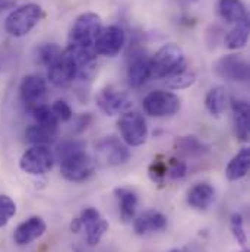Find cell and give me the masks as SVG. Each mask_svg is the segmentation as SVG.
I'll return each mask as SVG.
<instances>
[{"mask_svg":"<svg viewBox=\"0 0 250 252\" xmlns=\"http://www.w3.org/2000/svg\"><path fill=\"white\" fill-rule=\"evenodd\" d=\"M95 172V160L85 151L75 153L60 160V173L69 182H85Z\"/></svg>","mask_w":250,"mask_h":252,"instance_id":"obj_4","label":"cell"},{"mask_svg":"<svg viewBox=\"0 0 250 252\" xmlns=\"http://www.w3.org/2000/svg\"><path fill=\"white\" fill-rule=\"evenodd\" d=\"M167 224L168 220L161 211L146 210L133 220V230L136 232V235L142 236L146 233L161 232L167 227Z\"/></svg>","mask_w":250,"mask_h":252,"instance_id":"obj_16","label":"cell"},{"mask_svg":"<svg viewBox=\"0 0 250 252\" xmlns=\"http://www.w3.org/2000/svg\"><path fill=\"white\" fill-rule=\"evenodd\" d=\"M62 52L63 50L57 44H43L37 50V61L49 67L52 63H55L59 59Z\"/></svg>","mask_w":250,"mask_h":252,"instance_id":"obj_30","label":"cell"},{"mask_svg":"<svg viewBox=\"0 0 250 252\" xmlns=\"http://www.w3.org/2000/svg\"><path fill=\"white\" fill-rule=\"evenodd\" d=\"M79 76H81L79 66L64 50L59 56V59L49 66V72H47L49 81L55 87H59V88H64V87L70 85Z\"/></svg>","mask_w":250,"mask_h":252,"instance_id":"obj_11","label":"cell"},{"mask_svg":"<svg viewBox=\"0 0 250 252\" xmlns=\"http://www.w3.org/2000/svg\"><path fill=\"white\" fill-rule=\"evenodd\" d=\"M16 214V204L7 195H0V227H4Z\"/></svg>","mask_w":250,"mask_h":252,"instance_id":"obj_32","label":"cell"},{"mask_svg":"<svg viewBox=\"0 0 250 252\" xmlns=\"http://www.w3.org/2000/svg\"><path fill=\"white\" fill-rule=\"evenodd\" d=\"M249 32H250V22L249 16L245 18L243 21L237 22L234 28H231L225 38H224V43H225V47L230 49V50H239V49H243L246 44H248V40H249Z\"/></svg>","mask_w":250,"mask_h":252,"instance_id":"obj_22","label":"cell"},{"mask_svg":"<svg viewBox=\"0 0 250 252\" xmlns=\"http://www.w3.org/2000/svg\"><path fill=\"white\" fill-rule=\"evenodd\" d=\"M218 9H220L222 19L231 24H237L249 16L246 6L243 4L242 0H220Z\"/></svg>","mask_w":250,"mask_h":252,"instance_id":"obj_25","label":"cell"},{"mask_svg":"<svg viewBox=\"0 0 250 252\" xmlns=\"http://www.w3.org/2000/svg\"><path fill=\"white\" fill-rule=\"evenodd\" d=\"M81 224L86 233V242L91 247H95L101 242L103 236L109 230V221L100 214L97 208L88 207L81 213Z\"/></svg>","mask_w":250,"mask_h":252,"instance_id":"obj_13","label":"cell"},{"mask_svg":"<svg viewBox=\"0 0 250 252\" xmlns=\"http://www.w3.org/2000/svg\"><path fill=\"white\" fill-rule=\"evenodd\" d=\"M185 63L183 50L177 44H166L151 58V72L152 76L164 79Z\"/></svg>","mask_w":250,"mask_h":252,"instance_id":"obj_6","label":"cell"},{"mask_svg":"<svg viewBox=\"0 0 250 252\" xmlns=\"http://www.w3.org/2000/svg\"><path fill=\"white\" fill-rule=\"evenodd\" d=\"M230 230L234 236V239L237 241V244H240L242 247H245L248 244V233L245 230V221L242 214L234 213L230 219Z\"/></svg>","mask_w":250,"mask_h":252,"instance_id":"obj_31","label":"cell"},{"mask_svg":"<svg viewBox=\"0 0 250 252\" xmlns=\"http://www.w3.org/2000/svg\"><path fill=\"white\" fill-rule=\"evenodd\" d=\"M103 28L101 18L94 12H85L76 18L73 22L69 37L67 46L70 47H82V49H94L95 38Z\"/></svg>","mask_w":250,"mask_h":252,"instance_id":"obj_2","label":"cell"},{"mask_svg":"<svg viewBox=\"0 0 250 252\" xmlns=\"http://www.w3.org/2000/svg\"><path fill=\"white\" fill-rule=\"evenodd\" d=\"M188 173V166L185 161L171 157L167 160V178L171 179H183Z\"/></svg>","mask_w":250,"mask_h":252,"instance_id":"obj_33","label":"cell"},{"mask_svg":"<svg viewBox=\"0 0 250 252\" xmlns=\"http://www.w3.org/2000/svg\"><path fill=\"white\" fill-rule=\"evenodd\" d=\"M119 130L127 145L130 147H140L145 144L148 138V126L143 119V116L138 112H126L120 116L119 122Z\"/></svg>","mask_w":250,"mask_h":252,"instance_id":"obj_7","label":"cell"},{"mask_svg":"<svg viewBox=\"0 0 250 252\" xmlns=\"http://www.w3.org/2000/svg\"><path fill=\"white\" fill-rule=\"evenodd\" d=\"M46 230H47L46 221L38 216H32V217L27 219L25 221H22L15 229L13 241L19 247H27V245L35 242L37 239H40L46 233Z\"/></svg>","mask_w":250,"mask_h":252,"instance_id":"obj_15","label":"cell"},{"mask_svg":"<svg viewBox=\"0 0 250 252\" xmlns=\"http://www.w3.org/2000/svg\"><path fill=\"white\" fill-rule=\"evenodd\" d=\"M166 252H186L185 250H179V248H174V250H168V251Z\"/></svg>","mask_w":250,"mask_h":252,"instance_id":"obj_38","label":"cell"},{"mask_svg":"<svg viewBox=\"0 0 250 252\" xmlns=\"http://www.w3.org/2000/svg\"><path fill=\"white\" fill-rule=\"evenodd\" d=\"M174 147L177 151L188 154V156H200L209 150V147L205 145L196 136H180L174 141Z\"/></svg>","mask_w":250,"mask_h":252,"instance_id":"obj_27","label":"cell"},{"mask_svg":"<svg viewBox=\"0 0 250 252\" xmlns=\"http://www.w3.org/2000/svg\"><path fill=\"white\" fill-rule=\"evenodd\" d=\"M243 252H248V251H243Z\"/></svg>","mask_w":250,"mask_h":252,"instance_id":"obj_39","label":"cell"},{"mask_svg":"<svg viewBox=\"0 0 250 252\" xmlns=\"http://www.w3.org/2000/svg\"><path fill=\"white\" fill-rule=\"evenodd\" d=\"M97 154L107 166H122L130 158V151L116 136H106L95 145Z\"/></svg>","mask_w":250,"mask_h":252,"instance_id":"obj_12","label":"cell"},{"mask_svg":"<svg viewBox=\"0 0 250 252\" xmlns=\"http://www.w3.org/2000/svg\"><path fill=\"white\" fill-rule=\"evenodd\" d=\"M233 112V126L234 133L240 141H248L250 133V109L246 100L233 98L231 100Z\"/></svg>","mask_w":250,"mask_h":252,"instance_id":"obj_17","label":"cell"},{"mask_svg":"<svg viewBox=\"0 0 250 252\" xmlns=\"http://www.w3.org/2000/svg\"><path fill=\"white\" fill-rule=\"evenodd\" d=\"M164 84L167 88L170 90H185V88H189L190 85L194 84L196 81V75L193 70H190L186 63L183 66H180L177 70H174L173 73H170L168 76L164 78Z\"/></svg>","mask_w":250,"mask_h":252,"instance_id":"obj_26","label":"cell"},{"mask_svg":"<svg viewBox=\"0 0 250 252\" xmlns=\"http://www.w3.org/2000/svg\"><path fill=\"white\" fill-rule=\"evenodd\" d=\"M214 73L225 81L246 82L250 76L249 62L240 55H227L214 63Z\"/></svg>","mask_w":250,"mask_h":252,"instance_id":"obj_8","label":"cell"},{"mask_svg":"<svg viewBox=\"0 0 250 252\" xmlns=\"http://www.w3.org/2000/svg\"><path fill=\"white\" fill-rule=\"evenodd\" d=\"M142 107H143V112L152 118H167V116L176 115L180 110L182 101L179 95H176L174 93L158 90V91L149 93L143 98Z\"/></svg>","mask_w":250,"mask_h":252,"instance_id":"obj_5","label":"cell"},{"mask_svg":"<svg viewBox=\"0 0 250 252\" xmlns=\"http://www.w3.org/2000/svg\"><path fill=\"white\" fill-rule=\"evenodd\" d=\"M148 173H149V178L151 181L158 185L160 188H163L166 185V179H167V160L163 157V156H157L149 169H148Z\"/></svg>","mask_w":250,"mask_h":252,"instance_id":"obj_28","label":"cell"},{"mask_svg":"<svg viewBox=\"0 0 250 252\" xmlns=\"http://www.w3.org/2000/svg\"><path fill=\"white\" fill-rule=\"evenodd\" d=\"M57 127H50L44 125H31L25 130V138L32 145H49L56 141Z\"/></svg>","mask_w":250,"mask_h":252,"instance_id":"obj_23","label":"cell"},{"mask_svg":"<svg viewBox=\"0 0 250 252\" xmlns=\"http://www.w3.org/2000/svg\"><path fill=\"white\" fill-rule=\"evenodd\" d=\"M152 76L151 72V58L139 55L133 58L127 69V82L132 88L142 87L149 78Z\"/></svg>","mask_w":250,"mask_h":252,"instance_id":"obj_18","label":"cell"},{"mask_svg":"<svg viewBox=\"0 0 250 252\" xmlns=\"http://www.w3.org/2000/svg\"><path fill=\"white\" fill-rule=\"evenodd\" d=\"M32 116L35 119V124L44 126H50V127H57L59 121L55 116L52 107L46 106V104H38L32 109Z\"/></svg>","mask_w":250,"mask_h":252,"instance_id":"obj_29","label":"cell"},{"mask_svg":"<svg viewBox=\"0 0 250 252\" xmlns=\"http://www.w3.org/2000/svg\"><path fill=\"white\" fill-rule=\"evenodd\" d=\"M250 167V150L249 147L242 148L227 164L225 178L228 181H239L249 173Z\"/></svg>","mask_w":250,"mask_h":252,"instance_id":"obj_20","label":"cell"},{"mask_svg":"<svg viewBox=\"0 0 250 252\" xmlns=\"http://www.w3.org/2000/svg\"><path fill=\"white\" fill-rule=\"evenodd\" d=\"M227 103H228V97H227V91L224 87H214L208 91L206 97H205V106L206 110L215 116L220 118L225 109H227Z\"/></svg>","mask_w":250,"mask_h":252,"instance_id":"obj_24","label":"cell"},{"mask_svg":"<svg viewBox=\"0 0 250 252\" xmlns=\"http://www.w3.org/2000/svg\"><path fill=\"white\" fill-rule=\"evenodd\" d=\"M126 43V32L117 25H109L106 28H101L98 32L94 49L97 55L104 58H114L117 56Z\"/></svg>","mask_w":250,"mask_h":252,"instance_id":"obj_10","label":"cell"},{"mask_svg":"<svg viewBox=\"0 0 250 252\" xmlns=\"http://www.w3.org/2000/svg\"><path fill=\"white\" fill-rule=\"evenodd\" d=\"M89 122H91V116L86 113V115H82L78 121H76V126L78 127H75V132H82L83 129H86L88 125H89Z\"/></svg>","mask_w":250,"mask_h":252,"instance_id":"obj_36","label":"cell"},{"mask_svg":"<svg viewBox=\"0 0 250 252\" xmlns=\"http://www.w3.org/2000/svg\"><path fill=\"white\" fill-rule=\"evenodd\" d=\"M97 106L107 116H117L129 112L133 106L132 98L114 87H106L97 94Z\"/></svg>","mask_w":250,"mask_h":252,"instance_id":"obj_9","label":"cell"},{"mask_svg":"<svg viewBox=\"0 0 250 252\" xmlns=\"http://www.w3.org/2000/svg\"><path fill=\"white\" fill-rule=\"evenodd\" d=\"M44 18V10L37 3H27L12 10L4 19V31L15 38L29 34Z\"/></svg>","mask_w":250,"mask_h":252,"instance_id":"obj_1","label":"cell"},{"mask_svg":"<svg viewBox=\"0 0 250 252\" xmlns=\"http://www.w3.org/2000/svg\"><path fill=\"white\" fill-rule=\"evenodd\" d=\"M46 93H47V82L40 75H27L19 85L21 100L31 110L40 104Z\"/></svg>","mask_w":250,"mask_h":252,"instance_id":"obj_14","label":"cell"},{"mask_svg":"<svg viewBox=\"0 0 250 252\" xmlns=\"http://www.w3.org/2000/svg\"><path fill=\"white\" fill-rule=\"evenodd\" d=\"M52 110H53V113H55V116L57 118L59 122H69L73 118V112H72L70 106L63 100L55 101L53 106H52Z\"/></svg>","mask_w":250,"mask_h":252,"instance_id":"obj_35","label":"cell"},{"mask_svg":"<svg viewBox=\"0 0 250 252\" xmlns=\"http://www.w3.org/2000/svg\"><path fill=\"white\" fill-rule=\"evenodd\" d=\"M188 204L196 210H208L215 201V189L206 182L193 185L186 193Z\"/></svg>","mask_w":250,"mask_h":252,"instance_id":"obj_19","label":"cell"},{"mask_svg":"<svg viewBox=\"0 0 250 252\" xmlns=\"http://www.w3.org/2000/svg\"><path fill=\"white\" fill-rule=\"evenodd\" d=\"M56 157L47 145H32L21 156L19 167L28 175L41 176L53 169Z\"/></svg>","mask_w":250,"mask_h":252,"instance_id":"obj_3","label":"cell"},{"mask_svg":"<svg viewBox=\"0 0 250 252\" xmlns=\"http://www.w3.org/2000/svg\"><path fill=\"white\" fill-rule=\"evenodd\" d=\"M79 151H85V142L82 141H66L59 145V150H57V157L59 160H63L75 153H79Z\"/></svg>","mask_w":250,"mask_h":252,"instance_id":"obj_34","label":"cell"},{"mask_svg":"<svg viewBox=\"0 0 250 252\" xmlns=\"http://www.w3.org/2000/svg\"><path fill=\"white\" fill-rule=\"evenodd\" d=\"M81 229H82L81 220H79V219H73L72 223H70V230H72L73 233H78V232H81Z\"/></svg>","mask_w":250,"mask_h":252,"instance_id":"obj_37","label":"cell"},{"mask_svg":"<svg viewBox=\"0 0 250 252\" xmlns=\"http://www.w3.org/2000/svg\"><path fill=\"white\" fill-rule=\"evenodd\" d=\"M114 195L119 204V213H120V219L127 223L130 220H133L136 208H138V195L135 190L127 188H116L114 189Z\"/></svg>","mask_w":250,"mask_h":252,"instance_id":"obj_21","label":"cell"}]
</instances>
